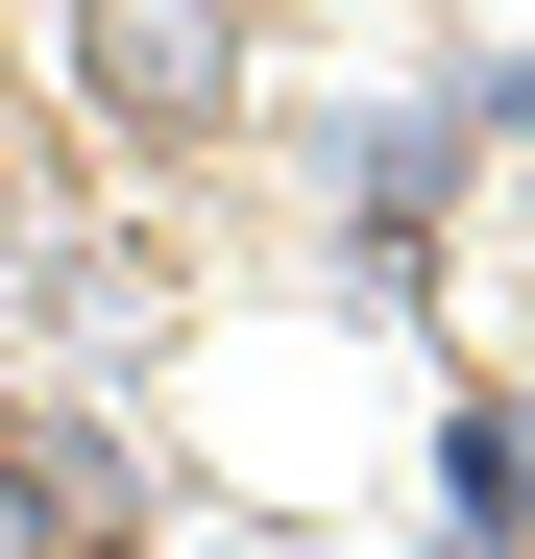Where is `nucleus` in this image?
Wrapping results in <instances>:
<instances>
[{"label": "nucleus", "instance_id": "1", "mask_svg": "<svg viewBox=\"0 0 535 559\" xmlns=\"http://www.w3.org/2000/svg\"><path fill=\"white\" fill-rule=\"evenodd\" d=\"M243 73H268V25H243V0H73V98H98L146 170L243 146Z\"/></svg>", "mask_w": 535, "mask_h": 559}, {"label": "nucleus", "instance_id": "2", "mask_svg": "<svg viewBox=\"0 0 535 559\" xmlns=\"http://www.w3.org/2000/svg\"><path fill=\"white\" fill-rule=\"evenodd\" d=\"M146 438L122 414H0V559H146Z\"/></svg>", "mask_w": 535, "mask_h": 559}, {"label": "nucleus", "instance_id": "3", "mask_svg": "<svg viewBox=\"0 0 535 559\" xmlns=\"http://www.w3.org/2000/svg\"><path fill=\"white\" fill-rule=\"evenodd\" d=\"M438 195H463V122H438V98H366V122L317 146V219L366 243V293H414V243H438Z\"/></svg>", "mask_w": 535, "mask_h": 559}, {"label": "nucleus", "instance_id": "4", "mask_svg": "<svg viewBox=\"0 0 535 559\" xmlns=\"http://www.w3.org/2000/svg\"><path fill=\"white\" fill-rule=\"evenodd\" d=\"M438 559H535V390L438 414Z\"/></svg>", "mask_w": 535, "mask_h": 559}, {"label": "nucleus", "instance_id": "5", "mask_svg": "<svg viewBox=\"0 0 535 559\" xmlns=\"http://www.w3.org/2000/svg\"><path fill=\"white\" fill-rule=\"evenodd\" d=\"M0 267H25V195H0Z\"/></svg>", "mask_w": 535, "mask_h": 559}, {"label": "nucleus", "instance_id": "6", "mask_svg": "<svg viewBox=\"0 0 535 559\" xmlns=\"http://www.w3.org/2000/svg\"><path fill=\"white\" fill-rule=\"evenodd\" d=\"M195 559H219V535H195Z\"/></svg>", "mask_w": 535, "mask_h": 559}]
</instances>
